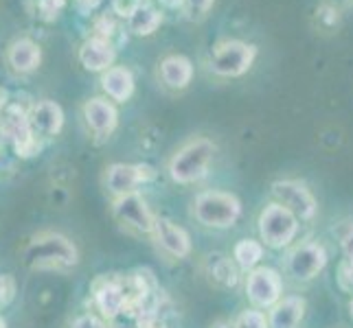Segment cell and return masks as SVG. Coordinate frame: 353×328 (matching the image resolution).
<instances>
[{"mask_svg":"<svg viewBox=\"0 0 353 328\" xmlns=\"http://www.w3.org/2000/svg\"><path fill=\"white\" fill-rule=\"evenodd\" d=\"M24 265L29 270H68L77 265L79 252L68 237L59 232L35 234L22 252Z\"/></svg>","mask_w":353,"mask_h":328,"instance_id":"1","label":"cell"},{"mask_svg":"<svg viewBox=\"0 0 353 328\" xmlns=\"http://www.w3.org/2000/svg\"><path fill=\"white\" fill-rule=\"evenodd\" d=\"M193 215L209 228H228L241 215V204L235 195L222 190H206L193 201Z\"/></svg>","mask_w":353,"mask_h":328,"instance_id":"2","label":"cell"},{"mask_svg":"<svg viewBox=\"0 0 353 328\" xmlns=\"http://www.w3.org/2000/svg\"><path fill=\"white\" fill-rule=\"evenodd\" d=\"M213 153H215L213 142H209L206 138L193 140L174 155L172 164H169V173L180 184L196 182L206 175V168H209L213 160Z\"/></svg>","mask_w":353,"mask_h":328,"instance_id":"3","label":"cell"},{"mask_svg":"<svg viewBox=\"0 0 353 328\" xmlns=\"http://www.w3.org/2000/svg\"><path fill=\"white\" fill-rule=\"evenodd\" d=\"M0 136L7 138L18 155L29 157L40 149L38 136L29 125V112H24L18 105H7L0 112Z\"/></svg>","mask_w":353,"mask_h":328,"instance_id":"4","label":"cell"},{"mask_svg":"<svg viewBox=\"0 0 353 328\" xmlns=\"http://www.w3.org/2000/svg\"><path fill=\"white\" fill-rule=\"evenodd\" d=\"M296 230H299L296 215L290 212L285 206H281V204L268 206V208L259 217L261 239L270 248H283V245H288V243L294 239Z\"/></svg>","mask_w":353,"mask_h":328,"instance_id":"5","label":"cell"},{"mask_svg":"<svg viewBox=\"0 0 353 328\" xmlns=\"http://www.w3.org/2000/svg\"><path fill=\"white\" fill-rule=\"evenodd\" d=\"M112 210L119 221L128 228L139 230V232H152L154 230L156 217L150 212L148 204H145L143 197L137 195V193H128L123 197H117Z\"/></svg>","mask_w":353,"mask_h":328,"instance_id":"6","label":"cell"},{"mask_svg":"<svg viewBox=\"0 0 353 328\" xmlns=\"http://www.w3.org/2000/svg\"><path fill=\"white\" fill-rule=\"evenodd\" d=\"M246 294L257 307H272L281 298V278L270 267H259L248 276Z\"/></svg>","mask_w":353,"mask_h":328,"instance_id":"7","label":"cell"},{"mask_svg":"<svg viewBox=\"0 0 353 328\" xmlns=\"http://www.w3.org/2000/svg\"><path fill=\"white\" fill-rule=\"evenodd\" d=\"M327 263V254L319 243H301L290 254V274L296 281H310L319 274Z\"/></svg>","mask_w":353,"mask_h":328,"instance_id":"8","label":"cell"},{"mask_svg":"<svg viewBox=\"0 0 353 328\" xmlns=\"http://www.w3.org/2000/svg\"><path fill=\"white\" fill-rule=\"evenodd\" d=\"M154 177L150 166H132V164H112L105 173V186L117 197H123L128 193H134V186L143 179Z\"/></svg>","mask_w":353,"mask_h":328,"instance_id":"9","label":"cell"},{"mask_svg":"<svg viewBox=\"0 0 353 328\" xmlns=\"http://www.w3.org/2000/svg\"><path fill=\"white\" fill-rule=\"evenodd\" d=\"M274 195L279 197L281 206L296 215V219H312L316 215V201L312 193L305 186L296 184V182H276Z\"/></svg>","mask_w":353,"mask_h":328,"instance_id":"10","label":"cell"},{"mask_svg":"<svg viewBox=\"0 0 353 328\" xmlns=\"http://www.w3.org/2000/svg\"><path fill=\"white\" fill-rule=\"evenodd\" d=\"M252 48L239 42H228L215 51L213 68L220 75H241L252 62Z\"/></svg>","mask_w":353,"mask_h":328,"instance_id":"11","label":"cell"},{"mask_svg":"<svg viewBox=\"0 0 353 328\" xmlns=\"http://www.w3.org/2000/svg\"><path fill=\"white\" fill-rule=\"evenodd\" d=\"M152 234L156 237L158 245H161L167 254H172V256H176V259H185L187 254L191 252L189 234H187L182 228H178L176 223L169 221V219L156 217Z\"/></svg>","mask_w":353,"mask_h":328,"instance_id":"12","label":"cell"},{"mask_svg":"<svg viewBox=\"0 0 353 328\" xmlns=\"http://www.w3.org/2000/svg\"><path fill=\"white\" fill-rule=\"evenodd\" d=\"M29 125L38 138H51L59 133L64 125V114L62 107L53 101H40L31 107L29 112Z\"/></svg>","mask_w":353,"mask_h":328,"instance_id":"13","label":"cell"},{"mask_svg":"<svg viewBox=\"0 0 353 328\" xmlns=\"http://www.w3.org/2000/svg\"><path fill=\"white\" fill-rule=\"evenodd\" d=\"M83 116H86L88 127L101 138L110 136L117 127V109L103 99H92L83 105Z\"/></svg>","mask_w":353,"mask_h":328,"instance_id":"14","label":"cell"},{"mask_svg":"<svg viewBox=\"0 0 353 328\" xmlns=\"http://www.w3.org/2000/svg\"><path fill=\"white\" fill-rule=\"evenodd\" d=\"M79 59L81 64L86 66L88 70H103L112 64L114 59V48L110 46L108 40H99L94 38L90 42L83 44L81 53H79Z\"/></svg>","mask_w":353,"mask_h":328,"instance_id":"15","label":"cell"},{"mask_svg":"<svg viewBox=\"0 0 353 328\" xmlns=\"http://www.w3.org/2000/svg\"><path fill=\"white\" fill-rule=\"evenodd\" d=\"M303 311H305L303 298H296V296L283 298V302H279L270 315V326L272 328H296L303 318Z\"/></svg>","mask_w":353,"mask_h":328,"instance_id":"16","label":"cell"},{"mask_svg":"<svg viewBox=\"0 0 353 328\" xmlns=\"http://www.w3.org/2000/svg\"><path fill=\"white\" fill-rule=\"evenodd\" d=\"M9 64L18 72H31L40 64V48L31 40H20L9 48Z\"/></svg>","mask_w":353,"mask_h":328,"instance_id":"17","label":"cell"},{"mask_svg":"<svg viewBox=\"0 0 353 328\" xmlns=\"http://www.w3.org/2000/svg\"><path fill=\"white\" fill-rule=\"evenodd\" d=\"M103 90L112 96L114 101H125L134 90V79L125 68H108L103 77Z\"/></svg>","mask_w":353,"mask_h":328,"instance_id":"18","label":"cell"},{"mask_svg":"<svg viewBox=\"0 0 353 328\" xmlns=\"http://www.w3.org/2000/svg\"><path fill=\"white\" fill-rule=\"evenodd\" d=\"M161 72L169 88H185L191 79V64L185 57H167L161 66Z\"/></svg>","mask_w":353,"mask_h":328,"instance_id":"19","label":"cell"},{"mask_svg":"<svg viewBox=\"0 0 353 328\" xmlns=\"http://www.w3.org/2000/svg\"><path fill=\"white\" fill-rule=\"evenodd\" d=\"M158 22H161V14H156L152 7H139L130 16V27L139 35H150L158 27Z\"/></svg>","mask_w":353,"mask_h":328,"instance_id":"20","label":"cell"},{"mask_svg":"<svg viewBox=\"0 0 353 328\" xmlns=\"http://www.w3.org/2000/svg\"><path fill=\"white\" fill-rule=\"evenodd\" d=\"M261 254H263L261 245L257 241H252V239H243L235 245V261L241 267H252L261 259Z\"/></svg>","mask_w":353,"mask_h":328,"instance_id":"21","label":"cell"},{"mask_svg":"<svg viewBox=\"0 0 353 328\" xmlns=\"http://www.w3.org/2000/svg\"><path fill=\"white\" fill-rule=\"evenodd\" d=\"M213 278L220 285L224 287H233L237 283V272L233 263H230L228 259H222V256H215V265H213Z\"/></svg>","mask_w":353,"mask_h":328,"instance_id":"22","label":"cell"},{"mask_svg":"<svg viewBox=\"0 0 353 328\" xmlns=\"http://www.w3.org/2000/svg\"><path fill=\"white\" fill-rule=\"evenodd\" d=\"M233 328H268L265 315L259 311H243Z\"/></svg>","mask_w":353,"mask_h":328,"instance_id":"23","label":"cell"},{"mask_svg":"<svg viewBox=\"0 0 353 328\" xmlns=\"http://www.w3.org/2000/svg\"><path fill=\"white\" fill-rule=\"evenodd\" d=\"M211 3H213V0H182V5H185V14L191 20L204 18L206 11L211 9Z\"/></svg>","mask_w":353,"mask_h":328,"instance_id":"24","label":"cell"},{"mask_svg":"<svg viewBox=\"0 0 353 328\" xmlns=\"http://www.w3.org/2000/svg\"><path fill=\"white\" fill-rule=\"evenodd\" d=\"M16 298V281L9 274H0V309Z\"/></svg>","mask_w":353,"mask_h":328,"instance_id":"25","label":"cell"},{"mask_svg":"<svg viewBox=\"0 0 353 328\" xmlns=\"http://www.w3.org/2000/svg\"><path fill=\"white\" fill-rule=\"evenodd\" d=\"M64 0H40V14L44 20H53L57 16V11L62 9Z\"/></svg>","mask_w":353,"mask_h":328,"instance_id":"26","label":"cell"},{"mask_svg":"<svg viewBox=\"0 0 353 328\" xmlns=\"http://www.w3.org/2000/svg\"><path fill=\"white\" fill-rule=\"evenodd\" d=\"M112 5H114V11L121 16H132L134 11L141 7L139 0H112Z\"/></svg>","mask_w":353,"mask_h":328,"instance_id":"27","label":"cell"},{"mask_svg":"<svg viewBox=\"0 0 353 328\" xmlns=\"http://www.w3.org/2000/svg\"><path fill=\"white\" fill-rule=\"evenodd\" d=\"M72 328H105V326L97 318H92V315H83V318L72 322Z\"/></svg>","mask_w":353,"mask_h":328,"instance_id":"28","label":"cell"},{"mask_svg":"<svg viewBox=\"0 0 353 328\" xmlns=\"http://www.w3.org/2000/svg\"><path fill=\"white\" fill-rule=\"evenodd\" d=\"M139 328H165L163 322L156 320V315H143L139 320Z\"/></svg>","mask_w":353,"mask_h":328,"instance_id":"29","label":"cell"},{"mask_svg":"<svg viewBox=\"0 0 353 328\" xmlns=\"http://www.w3.org/2000/svg\"><path fill=\"white\" fill-rule=\"evenodd\" d=\"M7 107V92L5 90H0V112Z\"/></svg>","mask_w":353,"mask_h":328,"instance_id":"30","label":"cell"},{"mask_svg":"<svg viewBox=\"0 0 353 328\" xmlns=\"http://www.w3.org/2000/svg\"><path fill=\"white\" fill-rule=\"evenodd\" d=\"M81 5H88V7H94L97 3H99V0H79Z\"/></svg>","mask_w":353,"mask_h":328,"instance_id":"31","label":"cell"},{"mask_svg":"<svg viewBox=\"0 0 353 328\" xmlns=\"http://www.w3.org/2000/svg\"><path fill=\"white\" fill-rule=\"evenodd\" d=\"M163 3H165L167 7H174V5H178V3H180V0H163Z\"/></svg>","mask_w":353,"mask_h":328,"instance_id":"32","label":"cell"},{"mask_svg":"<svg viewBox=\"0 0 353 328\" xmlns=\"http://www.w3.org/2000/svg\"><path fill=\"white\" fill-rule=\"evenodd\" d=\"M0 328H7V322L3 320V315H0Z\"/></svg>","mask_w":353,"mask_h":328,"instance_id":"33","label":"cell"}]
</instances>
